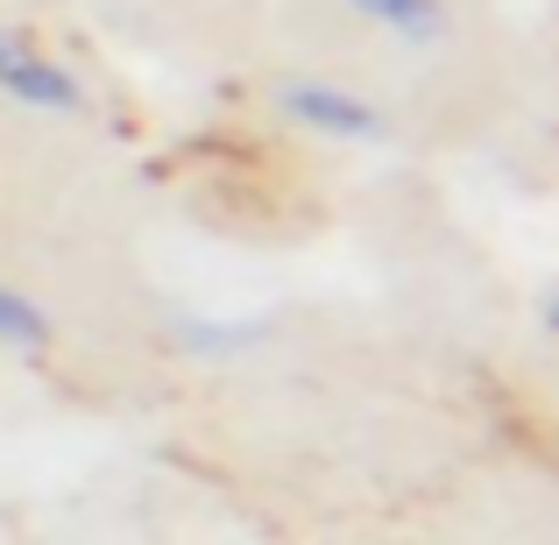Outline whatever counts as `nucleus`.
I'll list each match as a JSON object with an SVG mask.
<instances>
[{"instance_id": "1", "label": "nucleus", "mask_w": 559, "mask_h": 545, "mask_svg": "<svg viewBox=\"0 0 559 545\" xmlns=\"http://www.w3.org/2000/svg\"><path fill=\"white\" fill-rule=\"evenodd\" d=\"M276 99H284V114H298V121H305V128H319V135H355V142L382 135L376 107H361V99L333 93V85H284Z\"/></svg>"}, {"instance_id": "2", "label": "nucleus", "mask_w": 559, "mask_h": 545, "mask_svg": "<svg viewBox=\"0 0 559 545\" xmlns=\"http://www.w3.org/2000/svg\"><path fill=\"white\" fill-rule=\"evenodd\" d=\"M0 85H8V93H22V99H36V107H79V85H71L64 71L22 57L14 43H0Z\"/></svg>"}, {"instance_id": "3", "label": "nucleus", "mask_w": 559, "mask_h": 545, "mask_svg": "<svg viewBox=\"0 0 559 545\" xmlns=\"http://www.w3.org/2000/svg\"><path fill=\"white\" fill-rule=\"evenodd\" d=\"M0 347H50V312H43L36 298H22V291L0 284Z\"/></svg>"}, {"instance_id": "4", "label": "nucleus", "mask_w": 559, "mask_h": 545, "mask_svg": "<svg viewBox=\"0 0 559 545\" xmlns=\"http://www.w3.org/2000/svg\"><path fill=\"white\" fill-rule=\"evenodd\" d=\"M361 8H376L390 28H411V36H425V28H432V0H361Z\"/></svg>"}]
</instances>
